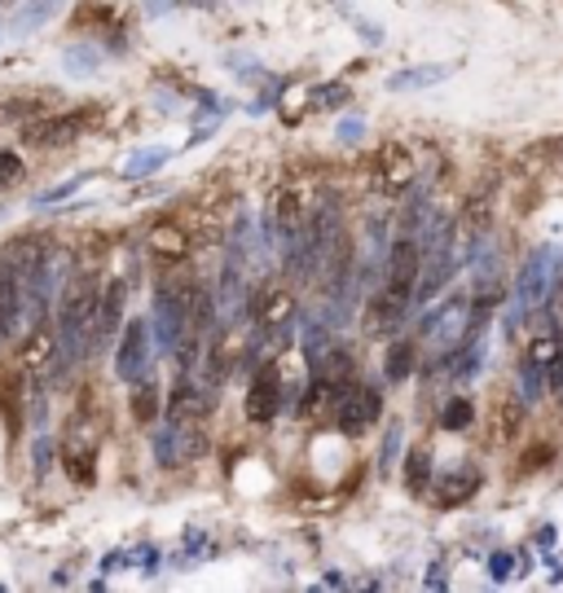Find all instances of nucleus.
<instances>
[{
	"mask_svg": "<svg viewBox=\"0 0 563 593\" xmlns=\"http://www.w3.org/2000/svg\"><path fill=\"white\" fill-rule=\"evenodd\" d=\"M97 308H101V286L97 277H79L62 291L58 304V338H62V356L66 361H79V356L93 347V325H97Z\"/></svg>",
	"mask_w": 563,
	"mask_h": 593,
	"instance_id": "nucleus-1",
	"label": "nucleus"
},
{
	"mask_svg": "<svg viewBox=\"0 0 563 593\" xmlns=\"http://www.w3.org/2000/svg\"><path fill=\"white\" fill-rule=\"evenodd\" d=\"M414 181H418V163H414L409 146L388 141V146H379V150H375V159H370V185H375L379 194L401 198V194H409V189H414Z\"/></svg>",
	"mask_w": 563,
	"mask_h": 593,
	"instance_id": "nucleus-2",
	"label": "nucleus"
},
{
	"mask_svg": "<svg viewBox=\"0 0 563 593\" xmlns=\"http://www.w3.org/2000/svg\"><path fill=\"white\" fill-rule=\"evenodd\" d=\"M423 264H427V251L414 233L396 237L392 251H388V291L401 295V299H414L418 295V282H423Z\"/></svg>",
	"mask_w": 563,
	"mask_h": 593,
	"instance_id": "nucleus-3",
	"label": "nucleus"
},
{
	"mask_svg": "<svg viewBox=\"0 0 563 593\" xmlns=\"http://www.w3.org/2000/svg\"><path fill=\"white\" fill-rule=\"evenodd\" d=\"M383 418V392L379 387H344L340 392V405H334V427H340L344 435H366L375 422Z\"/></svg>",
	"mask_w": 563,
	"mask_h": 593,
	"instance_id": "nucleus-4",
	"label": "nucleus"
},
{
	"mask_svg": "<svg viewBox=\"0 0 563 593\" xmlns=\"http://www.w3.org/2000/svg\"><path fill=\"white\" fill-rule=\"evenodd\" d=\"M84 133V114H40L23 128V146L32 150H62Z\"/></svg>",
	"mask_w": 563,
	"mask_h": 593,
	"instance_id": "nucleus-5",
	"label": "nucleus"
},
{
	"mask_svg": "<svg viewBox=\"0 0 563 593\" xmlns=\"http://www.w3.org/2000/svg\"><path fill=\"white\" fill-rule=\"evenodd\" d=\"M150 366V321H128L124 325V338H120V356H115V374L137 383Z\"/></svg>",
	"mask_w": 563,
	"mask_h": 593,
	"instance_id": "nucleus-6",
	"label": "nucleus"
},
{
	"mask_svg": "<svg viewBox=\"0 0 563 593\" xmlns=\"http://www.w3.org/2000/svg\"><path fill=\"white\" fill-rule=\"evenodd\" d=\"M278 413H282V374H278V366H260L256 383L247 392V422L269 427Z\"/></svg>",
	"mask_w": 563,
	"mask_h": 593,
	"instance_id": "nucleus-7",
	"label": "nucleus"
},
{
	"mask_svg": "<svg viewBox=\"0 0 563 593\" xmlns=\"http://www.w3.org/2000/svg\"><path fill=\"white\" fill-rule=\"evenodd\" d=\"M476 493H480V470H472V466L449 470V474H440V480L431 484V502H436L440 510H458V506H467Z\"/></svg>",
	"mask_w": 563,
	"mask_h": 593,
	"instance_id": "nucleus-8",
	"label": "nucleus"
},
{
	"mask_svg": "<svg viewBox=\"0 0 563 593\" xmlns=\"http://www.w3.org/2000/svg\"><path fill=\"white\" fill-rule=\"evenodd\" d=\"M211 405H216V392H207V387H198L189 379H181L168 392V418L172 422H203L211 413Z\"/></svg>",
	"mask_w": 563,
	"mask_h": 593,
	"instance_id": "nucleus-9",
	"label": "nucleus"
},
{
	"mask_svg": "<svg viewBox=\"0 0 563 593\" xmlns=\"http://www.w3.org/2000/svg\"><path fill=\"white\" fill-rule=\"evenodd\" d=\"M146 251H150L155 260H185V256H189V233H185V224H176V220H155V224L146 228Z\"/></svg>",
	"mask_w": 563,
	"mask_h": 593,
	"instance_id": "nucleus-10",
	"label": "nucleus"
},
{
	"mask_svg": "<svg viewBox=\"0 0 563 593\" xmlns=\"http://www.w3.org/2000/svg\"><path fill=\"white\" fill-rule=\"evenodd\" d=\"M124 295H128V286H124V282H106V291H101V308H97V325H93V347H97V343H106V338H115L120 317H124Z\"/></svg>",
	"mask_w": 563,
	"mask_h": 593,
	"instance_id": "nucleus-11",
	"label": "nucleus"
},
{
	"mask_svg": "<svg viewBox=\"0 0 563 593\" xmlns=\"http://www.w3.org/2000/svg\"><path fill=\"white\" fill-rule=\"evenodd\" d=\"M181 299H185V325H189V334L211 330V321H216V295H211V286L189 282V286H181Z\"/></svg>",
	"mask_w": 563,
	"mask_h": 593,
	"instance_id": "nucleus-12",
	"label": "nucleus"
},
{
	"mask_svg": "<svg viewBox=\"0 0 563 593\" xmlns=\"http://www.w3.org/2000/svg\"><path fill=\"white\" fill-rule=\"evenodd\" d=\"M405 308H409V299H401V295H392L388 286L370 299V308H366V325H370V334H392L401 321H405Z\"/></svg>",
	"mask_w": 563,
	"mask_h": 593,
	"instance_id": "nucleus-13",
	"label": "nucleus"
},
{
	"mask_svg": "<svg viewBox=\"0 0 563 593\" xmlns=\"http://www.w3.org/2000/svg\"><path fill=\"white\" fill-rule=\"evenodd\" d=\"M401 480H405V493H409V497H427V493H431L436 470H431V453H427V448H409V453H405Z\"/></svg>",
	"mask_w": 563,
	"mask_h": 593,
	"instance_id": "nucleus-14",
	"label": "nucleus"
},
{
	"mask_svg": "<svg viewBox=\"0 0 563 593\" xmlns=\"http://www.w3.org/2000/svg\"><path fill=\"white\" fill-rule=\"evenodd\" d=\"M58 356V338H53V330L49 325H36L32 334H27V343L19 347V361H23V370H45L49 361Z\"/></svg>",
	"mask_w": 563,
	"mask_h": 593,
	"instance_id": "nucleus-15",
	"label": "nucleus"
},
{
	"mask_svg": "<svg viewBox=\"0 0 563 593\" xmlns=\"http://www.w3.org/2000/svg\"><path fill=\"white\" fill-rule=\"evenodd\" d=\"M554 159H559V141H533V146H524V150L511 159V172L524 176V181H533V176H541Z\"/></svg>",
	"mask_w": 563,
	"mask_h": 593,
	"instance_id": "nucleus-16",
	"label": "nucleus"
},
{
	"mask_svg": "<svg viewBox=\"0 0 563 593\" xmlns=\"http://www.w3.org/2000/svg\"><path fill=\"white\" fill-rule=\"evenodd\" d=\"M291 317H295V299H291L286 291L260 295V304H256V325H260V330H286Z\"/></svg>",
	"mask_w": 563,
	"mask_h": 593,
	"instance_id": "nucleus-17",
	"label": "nucleus"
},
{
	"mask_svg": "<svg viewBox=\"0 0 563 593\" xmlns=\"http://www.w3.org/2000/svg\"><path fill=\"white\" fill-rule=\"evenodd\" d=\"M563 356V330H533L528 334V347H524V361L537 366V370H550Z\"/></svg>",
	"mask_w": 563,
	"mask_h": 593,
	"instance_id": "nucleus-18",
	"label": "nucleus"
},
{
	"mask_svg": "<svg viewBox=\"0 0 563 593\" xmlns=\"http://www.w3.org/2000/svg\"><path fill=\"white\" fill-rule=\"evenodd\" d=\"M524 396H498L493 405V427H498V440H515L519 427H524Z\"/></svg>",
	"mask_w": 563,
	"mask_h": 593,
	"instance_id": "nucleus-19",
	"label": "nucleus"
},
{
	"mask_svg": "<svg viewBox=\"0 0 563 593\" xmlns=\"http://www.w3.org/2000/svg\"><path fill=\"white\" fill-rule=\"evenodd\" d=\"M414 366H418V347H414L409 338H396V343L388 347V361H383L388 383H405V379L414 374Z\"/></svg>",
	"mask_w": 563,
	"mask_h": 593,
	"instance_id": "nucleus-20",
	"label": "nucleus"
},
{
	"mask_svg": "<svg viewBox=\"0 0 563 593\" xmlns=\"http://www.w3.org/2000/svg\"><path fill=\"white\" fill-rule=\"evenodd\" d=\"M476 427V405L467 396H449L440 405V431H467Z\"/></svg>",
	"mask_w": 563,
	"mask_h": 593,
	"instance_id": "nucleus-21",
	"label": "nucleus"
},
{
	"mask_svg": "<svg viewBox=\"0 0 563 593\" xmlns=\"http://www.w3.org/2000/svg\"><path fill=\"white\" fill-rule=\"evenodd\" d=\"M128 409H133V418H137L142 427H150V422L159 418V387H155V383H146V379H137Z\"/></svg>",
	"mask_w": 563,
	"mask_h": 593,
	"instance_id": "nucleus-22",
	"label": "nucleus"
},
{
	"mask_svg": "<svg viewBox=\"0 0 563 593\" xmlns=\"http://www.w3.org/2000/svg\"><path fill=\"white\" fill-rule=\"evenodd\" d=\"M449 71L444 66H418V71H401V75H392L388 79V88L392 92H405V88H427V84H440Z\"/></svg>",
	"mask_w": 563,
	"mask_h": 593,
	"instance_id": "nucleus-23",
	"label": "nucleus"
},
{
	"mask_svg": "<svg viewBox=\"0 0 563 593\" xmlns=\"http://www.w3.org/2000/svg\"><path fill=\"white\" fill-rule=\"evenodd\" d=\"M163 159H168V150H146V155H133V159H128V168H124V176H128V181H137V176L155 172Z\"/></svg>",
	"mask_w": 563,
	"mask_h": 593,
	"instance_id": "nucleus-24",
	"label": "nucleus"
},
{
	"mask_svg": "<svg viewBox=\"0 0 563 593\" xmlns=\"http://www.w3.org/2000/svg\"><path fill=\"white\" fill-rule=\"evenodd\" d=\"M53 10H58V0H36V5H32V10H27L19 23H14V32H32V27H40V23H45Z\"/></svg>",
	"mask_w": 563,
	"mask_h": 593,
	"instance_id": "nucleus-25",
	"label": "nucleus"
},
{
	"mask_svg": "<svg viewBox=\"0 0 563 593\" xmlns=\"http://www.w3.org/2000/svg\"><path fill=\"white\" fill-rule=\"evenodd\" d=\"M396 453H401V427H388V440H383V453H379V466L388 470V466L396 461Z\"/></svg>",
	"mask_w": 563,
	"mask_h": 593,
	"instance_id": "nucleus-26",
	"label": "nucleus"
},
{
	"mask_svg": "<svg viewBox=\"0 0 563 593\" xmlns=\"http://www.w3.org/2000/svg\"><path fill=\"white\" fill-rule=\"evenodd\" d=\"M511 571H515V554H493L489 558V576L493 580H511Z\"/></svg>",
	"mask_w": 563,
	"mask_h": 593,
	"instance_id": "nucleus-27",
	"label": "nucleus"
},
{
	"mask_svg": "<svg viewBox=\"0 0 563 593\" xmlns=\"http://www.w3.org/2000/svg\"><path fill=\"white\" fill-rule=\"evenodd\" d=\"M23 176V163H19V155H0V185H14Z\"/></svg>",
	"mask_w": 563,
	"mask_h": 593,
	"instance_id": "nucleus-28",
	"label": "nucleus"
},
{
	"mask_svg": "<svg viewBox=\"0 0 563 593\" xmlns=\"http://www.w3.org/2000/svg\"><path fill=\"white\" fill-rule=\"evenodd\" d=\"M546 392H550L554 400H563V356H559V361L546 370Z\"/></svg>",
	"mask_w": 563,
	"mask_h": 593,
	"instance_id": "nucleus-29",
	"label": "nucleus"
},
{
	"mask_svg": "<svg viewBox=\"0 0 563 593\" xmlns=\"http://www.w3.org/2000/svg\"><path fill=\"white\" fill-rule=\"evenodd\" d=\"M93 66H97V53H88V49L66 53V71H93Z\"/></svg>",
	"mask_w": 563,
	"mask_h": 593,
	"instance_id": "nucleus-30",
	"label": "nucleus"
},
{
	"mask_svg": "<svg viewBox=\"0 0 563 593\" xmlns=\"http://www.w3.org/2000/svg\"><path fill=\"white\" fill-rule=\"evenodd\" d=\"M84 181H88V176H71L66 185H58V189H49V194H40V202H58V198H66V194H75V189H79Z\"/></svg>",
	"mask_w": 563,
	"mask_h": 593,
	"instance_id": "nucleus-31",
	"label": "nucleus"
},
{
	"mask_svg": "<svg viewBox=\"0 0 563 593\" xmlns=\"http://www.w3.org/2000/svg\"><path fill=\"white\" fill-rule=\"evenodd\" d=\"M49 453H53V448H49V440H40V444H36V480L49 470Z\"/></svg>",
	"mask_w": 563,
	"mask_h": 593,
	"instance_id": "nucleus-32",
	"label": "nucleus"
},
{
	"mask_svg": "<svg viewBox=\"0 0 563 593\" xmlns=\"http://www.w3.org/2000/svg\"><path fill=\"white\" fill-rule=\"evenodd\" d=\"M357 137H362V124H344L340 128V141H357Z\"/></svg>",
	"mask_w": 563,
	"mask_h": 593,
	"instance_id": "nucleus-33",
	"label": "nucleus"
}]
</instances>
